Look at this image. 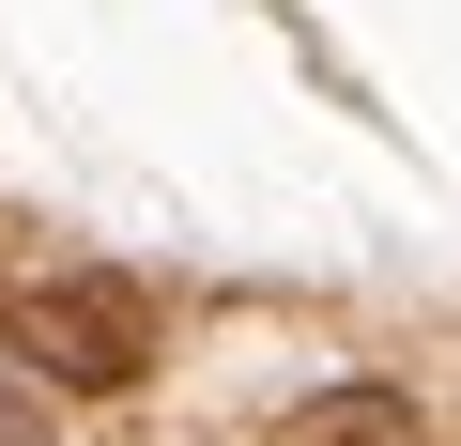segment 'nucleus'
Listing matches in <instances>:
<instances>
[{"label": "nucleus", "instance_id": "nucleus-1", "mask_svg": "<svg viewBox=\"0 0 461 446\" xmlns=\"http://www.w3.org/2000/svg\"><path fill=\"white\" fill-rule=\"evenodd\" d=\"M0 339H16L47 385H77V400H139L154 354H169V308L123 262H32L16 293H0Z\"/></svg>", "mask_w": 461, "mask_h": 446}, {"label": "nucleus", "instance_id": "nucleus-2", "mask_svg": "<svg viewBox=\"0 0 461 446\" xmlns=\"http://www.w3.org/2000/svg\"><path fill=\"white\" fill-rule=\"evenodd\" d=\"M277 446H430V400L400 385V369H339V385H308L293 400V431Z\"/></svg>", "mask_w": 461, "mask_h": 446}, {"label": "nucleus", "instance_id": "nucleus-3", "mask_svg": "<svg viewBox=\"0 0 461 446\" xmlns=\"http://www.w3.org/2000/svg\"><path fill=\"white\" fill-rule=\"evenodd\" d=\"M0 446H62V431H47V400H32L16 369H0Z\"/></svg>", "mask_w": 461, "mask_h": 446}]
</instances>
